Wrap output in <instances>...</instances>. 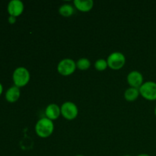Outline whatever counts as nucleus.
Masks as SVG:
<instances>
[{"label":"nucleus","mask_w":156,"mask_h":156,"mask_svg":"<svg viewBox=\"0 0 156 156\" xmlns=\"http://www.w3.org/2000/svg\"><path fill=\"white\" fill-rule=\"evenodd\" d=\"M12 79L15 86L21 88L27 85L30 82V74L25 67L20 66L15 69L12 75Z\"/></svg>","instance_id":"nucleus-2"},{"label":"nucleus","mask_w":156,"mask_h":156,"mask_svg":"<svg viewBox=\"0 0 156 156\" xmlns=\"http://www.w3.org/2000/svg\"><path fill=\"white\" fill-rule=\"evenodd\" d=\"M154 113H155V116L156 117V106H155V111H154Z\"/></svg>","instance_id":"nucleus-19"},{"label":"nucleus","mask_w":156,"mask_h":156,"mask_svg":"<svg viewBox=\"0 0 156 156\" xmlns=\"http://www.w3.org/2000/svg\"><path fill=\"white\" fill-rule=\"evenodd\" d=\"M140 94L142 97L147 101H156V82L148 81L144 82L140 88Z\"/></svg>","instance_id":"nucleus-3"},{"label":"nucleus","mask_w":156,"mask_h":156,"mask_svg":"<svg viewBox=\"0 0 156 156\" xmlns=\"http://www.w3.org/2000/svg\"><path fill=\"white\" fill-rule=\"evenodd\" d=\"M140 95V94L139 88L129 87L124 92V98L127 101H136Z\"/></svg>","instance_id":"nucleus-12"},{"label":"nucleus","mask_w":156,"mask_h":156,"mask_svg":"<svg viewBox=\"0 0 156 156\" xmlns=\"http://www.w3.org/2000/svg\"><path fill=\"white\" fill-rule=\"evenodd\" d=\"M9 22L11 24H13L16 22V17L14 16H9Z\"/></svg>","instance_id":"nucleus-16"},{"label":"nucleus","mask_w":156,"mask_h":156,"mask_svg":"<svg viewBox=\"0 0 156 156\" xmlns=\"http://www.w3.org/2000/svg\"><path fill=\"white\" fill-rule=\"evenodd\" d=\"M2 90H3L2 85V84L0 83V94H2Z\"/></svg>","instance_id":"nucleus-17"},{"label":"nucleus","mask_w":156,"mask_h":156,"mask_svg":"<svg viewBox=\"0 0 156 156\" xmlns=\"http://www.w3.org/2000/svg\"><path fill=\"white\" fill-rule=\"evenodd\" d=\"M76 62L73 59L66 58L59 61L57 65V72L63 76L73 75L76 69Z\"/></svg>","instance_id":"nucleus-5"},{"label":"nucleus","mask_w":156,"mask_h":156,"mask_svg":"<svg viewBox=\"0 0 156 156\" xmlns=\"http://www.w3.org/2000/svg\"><path fill=\"white\" fill-rule=\"evenodd\" d=\"M108 67L113 70L121 69L126 63V57L120 52H114L107 59Z\"/></svg>","instance_id":"nucleus-4"},{"label":"nucleus","mask_w":156,"mask_h":156,"mask_svg":"<svg viewBox=\"0 0 156 156\" xmlns=\"http://www.w3.org/2000/svg\"><path fill=\"white\" fill-rule=\"evenodd\" d=\"M74 6L79 11L82 12H88L92 9L94 6V2L92 0H75L73 2Z\"/></svg>","instance_id":"nucleus-10"},{"label":"nucleus","mask_w":156,"mask_h":156,"mask_svg":"<svg viewBox=\"0 0 156 156\" xmlns=\"http://www.w3.org/2000/svg\"><path fill=\"white\" fill-rule=\"evenodd\" d=\"M108 67V62H107L106 59H98V60H96L95 62H94V68H95V69H97L98 71H105Z\"/></svg>","instance_id":"nucleus-15"},{"label":"nucleus","mask_w":156,"mask_h":156,"mask_svg":"<svg viewBox=\"0 0 156 156\" xmlns=\"http://www.w3.org/2000/svg\"><path fill=\"white\" fill-rule=\"evenodd\" d=\"M76 156H85V155H76Z\"/></svg>","instance_id":"nucleus-20"},{"label":"nucleus","mask_w":156,"mask_h":156,"mask_svg":"<svg viewBox=\"0 0 156 156\" xmlns=\"http://www.w3.org/2000/svg\"><path fill=\"white\" fill-rule=\"evenodd\" d=\"M24 9V3L21 0H12L8 4V12L10 16H19L23 13Z\"/></svg>","instance_id":"nucleus-8"},{"label":"nucleus","mask_w":156,"mask_h":156,"mask_svg":"<svg viewBox=\"0 0 156 156\" xmlns=\"http://www.w3.org/2000/svg\"><path fill=\"white\" fill-rule=\"evenodd\" d=\"M137 156H151L149 155H148V154H145V153H143V154H140V155H138Z\"/></svg>","instance_id":"nucleus-18"},{"label":"nucleus","mask_w":156,"mask_h":156,"mask_svg":"<svg viewBox=\"0 0 156 156\" xmlns=\"http://www.w3.org/2000/svg\"><path fill=\"white\" fill-rule=\"evenodd\" d=\"M61 115L60 107L56 104H50L45 109V116L52 121L57 120Z\"/></svg>","instance_id":"nucleus-9"},{"label":"nucleus","mask_w":156,"mask_h":156,"mask_svg":"<svg viewBox=\"0 0 156 156\" xmlns=\"http://www.w3.org/2000/svg\"><path fill=\"white\" fill-rule=\"evenodd\" d=\"M75 9L72 5L63 4L59 7V13L63 17H70L74 14Z\"/></svg>","instance_id":"nucleus-13"},{"label":"nucleus","mask_w":156,"mask_h":156,"mask_svg":"<svg viewBox=\"0 0 156 156\" xmlns=\"http://www.w3.org/2000/svg\"><path fill=\"white\" fill-rule=\"evenodd\" d=\"M123 156H131V155H123Z\"/></svg>","instance_id":"nucleus-21"},{"label":"nucleus","mask_w":156,"mask_h":156,"mask_svg":"<svg viewBox=\"0 0 156 156\" xmlns=\"http://www.w3.org/2000/svg\"><path fill=\"white\" fill-rule=\"evenodd\" d=\"M90 66H91V62L87 58H81V59H79L76 62V67L79 69L82 70V71L88 69L90 68Z\"/></svg>","instance_id":"nucleus-14"},{"label":"nucleus","mask_w":156,"mask_h":156,"mask_svg":"<svg viewBox=\"0 0 156 156\" xmlns=\"http://www.w3.org/2000/svg\"><path fill=\"white\" fill-rule=\"evenodd\" d=\"M54 131V123L50 119L43 117L37 122L35 125V132L41 138H48Z\"/></svg>","instance_id":"nucleus-1"},{"label":"nucleus","mask_w":156,"mask_h":156,"mask_svg":"<svg viewBox=\"0 0 156 156\" xmlns=\"http://www.w3.org/2000/svg\"><path fill=\"white\" fill-rule=\"evenodd\" d=\"M126 81L127 83L131 88H140L141 85H143V76L141 73L139 71L134 70V71H131L129 74L127 75L126 77Z\"/></svg>","instance_id":"nucleus-7"},{"label":"nucleus","mask_w":156,"mask_h":156,"mask_svg":"<svg viewBox=\"0 0 156 156\" xmlns=\"http://www.w3.org/2000/svg\"><path fill=\"white\" fill-rule=\"evenodd\" d=\"M20 95H21L20 88L15 85L10 87L5 92L6 100L11 103L17 101L19 99Z\"/></svg>","instance_id":"nucleus-11"},{"label":"nucleus","mask_w":156,"mask_h":156,"mask_svg":"<svg viewBox=\"0 0 156 156\" xmlns=\"http://www.w3.org/2000/svg\"><path fill=\"white\" fill-rule=\"evenodd\" d=\"M61 115L68 120H73L77 117L79 109L77 105L72 101H66L61 105Z\"/></svg>","instance_id":"nucleus-6"}]
</instances>
